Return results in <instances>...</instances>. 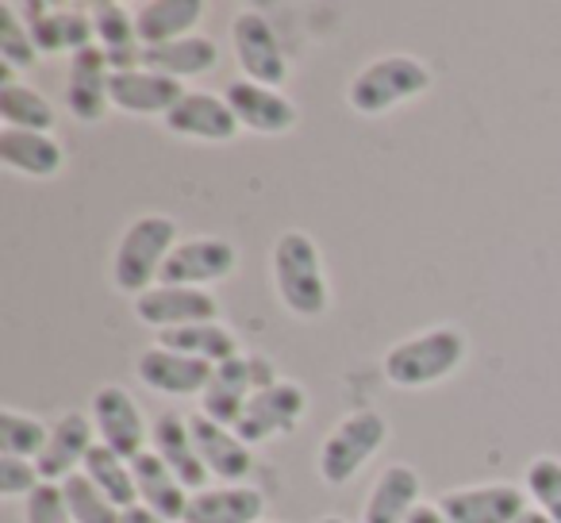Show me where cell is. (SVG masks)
<instances>
[{
    "mask_svg": "<svg viewBox=\"0 0 561 523\" xmlns=\"http://www.w3.org/2000/svg\"><path fill=\"white\" fill-rule=\"evenodd\" d=\"M231 47H234V62H239L247 81L280 89V81L289 78V58H285V50H280V43H277V32H273V24L262 12L247 9L234 16Z\"/></svg>",
    "mask_w": 561,
    "mask_h": 523,
    "instance_id": "8",
    "label": "cell"
},
{
    "mask_svg": "<svg viewBox=\"0 0 561 523\" xmlns=\"http://www.w3.org/2000/svg\"><path fill=\"white\" fill-rule=\"evenodd\" d=\"M188 428H193L196 451H201V462L208 466L211 477H219V481H227V485L247 481V474L254 469V454H250V446L239 439V431L208 420L204 412L188 416Z\"/></svg>",
    "mask_w": 561,
    "mask_h": 523,
    "instance_id": "18",
    "label": "cell"
},
{
    "mask_svg": "<svg viewBox=\"0 0 561 523\" xmlns=\"http://www.w3.org/2000/svg\"><path fill=\"white\" fill-rule=\"evenodd\" d=\"M150 446L154 454L165 462V466L178 474V481L185 485L188 492L208 489V466L201 462V451H196L193 428H188V416L178 412H162L150 428Z\"/></svg>",
    "mask_w": 561,
    "mask_h": 523,
    "instance_id": "19",
    "label": "cell"
},
{
    "mask_svg": "<svg viewBox=\"0 0 561 523\" xmlns=\"http://www.w3.org/2000/svg\"><path fill=\"white\" fill-rule=\"evenodd\" d=\"M219 50L208 35H185L178 43H162V47H142L139 66L142 70H154L162 78H201V73L216 70Z\"/></svg>",
    "mask_w": 561,
    "mask_h": 523,
    "instance_id": "26",
    "label": "cell"
},
{
    "mask_svg": "<svg viewBox=\"0 0 561 523\" xmlns=\"http://www.w3.org/2000/svg\"><path fill=\"white\" fill-rule=\"evenodd\" d=\"M320 523H346V520H339V515H323Z\"/></svg>",
    "mask_w": 561,
    "mask_h": 523,
    "instance_id": "40",
    "label": "cell"
},
{
    "mask_svg": "<svg viewBox=\"0 0 561 523\" xmlns=\"http://www.w3.org/2000/svg\"><path fill=\"white\" fill-rule=\"evenodd\" d=\"M0 120H4V127H16V132L50 135V127H55V104L39 89L9 81V86H0Z\"/></svg>",
    "mask_w": 561,
    "mask_h": 523,
    "instance_id": "29",
    "label": "cell"
},
{
    "mask_svg": "<svg viewBox=\"0 0 561 523\" xmlns=\"http://www.w3.org/2000/svg\"><path fill=\"white\" fill-rule=\"evenodd\" d=\"M431 70L412 55H385L362 66L346 86V104L358 116H385L397 104H408L431 89Z\"/></svg>",
    "mask_w": 561,
    "mask_h": 523,
    "instance_id": "4",
    "label": "cell"
},
{
    "mask_svg": "<svg viewBox=\"0 0 561 523\" xmlns=\"http://www.w3.org/2000/svg\"><path fill=\"white\" fill-rule=\"evenodd\" d=\"M216 366L201 359H188L170 346H147V351L135 359V377H139L147 389L162 393V397H204Z\"/></svg>",
    "mask_w": 561,
    "mask_h": 523,
    "instance_id": "11",
    "label": "cell"
},
{
    "mask_svg": "<svg viewBox=\"0 0 561 523\" xmlns=\"http://www.w3.org/2000/svg\"><path fill=\"white\" fill-rule=\"evenodd\" d=\"M20 16H24L39 55H62V4L27 0V4H20Z\"/></svg>",
    "mask_w": 561,
    "mask_h": 523,
    "instance_id": "34",
    "label": "cell"
},
{
    "mask_svg": "<svg viewBox=\"0 0 561 523\" xmlns=\"http://www.w3.org/2000/svg\"><path fill=\"white\" fill-rule=\"evenodd\" d=\"M454 523H519L527 512L523 492L515 485H466L435 500Z\"/></svg>",
    "mask_w": 561,
    "mask_h": 523,
    "instance_id": "14",
    "label": "cell"
},
{
    "mask_svg": "<svg viewBox=\"0 0 561 523\" xmlns=\"http://www.w3.org/2000/svg\"><path fill=\"white\" fill-rule=\"evenodd\" d=\"M108 81H112V66H108L104 47L78 50V55L70 58V73H66V109L73 112V120H81V124L104 120V112L112 109Z\"/></svg>",
    "mask_w": 561,
    "mask_h": 523,
    "instance_id": "15",
    "label": "cell"
},
{
    "mask_svg": "<svg viewBox=\"0 0 561 523\" xmlns=\"http://www.w3.org/2000/svg\"><path fill=\"white\" fill-rule=\"evenodd\" d=\"M135 316H139L147 328L170 331V328H188V323L219 320V305L208 289H185V285L158 282L154 289L135 297Z\"/></svg>",
    "mask_w": 561,
    "mask_h": 523,
    "instance_id": "12",
    "label": "cell"
},
{
    "mask_svg": "<svg viewBox=\"0 0 561 523\" xmlns=\"http://www.w3.org/2000/svg\"><path fill=\"white\" fill-rule=\"evenodd\" d=\"M224 101L231 104L239 127H247L254 135H285L297 127V104L280 93V89L239 78V81H227Z\"/></svg>",
    "mask_w": 561,
    "mask_h": 523,
    "instance_id": "13",
    "label": "cell"
},
{
    "mask_svg": "<svg viewBox=\"0 0 561 523\" xmlns=\"http://www.w3.org/2000/svg\"><path fill=\"white\" fill-rule=\"evenodd\" d=\"M0 162L9 166V170L24 173V178H55V173H62L66 155L55 135L4 127L0 132Z\"/></svg>",
    "mask_w": 561,
    "mask_h": 523,
    "instance_id": "25",
    "label": "cell"
},
{
    "mask_svg": "<svg viewBox=\"0 0 561 523\" xmlns=\"http://www.w3.org/2000/svg\"><path fill=\"white\" fill-rule=\"evenodd\" d=\"M178 247V224L162 212H147V216L131 219L124 227L112 254V285L119 293L142 297L147 289H154L162 277L165 258Z\"/></svg>",
    "mask_w": 561,
    "mask_h": 523,
    "instance_id": "3",
    "label": "cell"
},
{
    "mask_svg": "<svg viewBox=\"0 0 561 523\" xmlns=\"http://www.w3.org/2000/svg\"><path fill=\"white\" fill-rule=\"evenodd\" d=\"M35 62H39V47L20 16V4H0V78L4 86L12 81V73L32 70Z\"/></svg>",
    "mask_w": 561,
    "mask_h": 523,
    "instance_id": "30",
    "label": "cell"
},
{
    "mask_svg": "<svg viewBox=\"0 0 561 523\" xmlns=\"http://www.w3.org/2000/svg\"><path fill=\"white\" fill-rule=\"evenodd\" d=\"M108 96H112V109H124L131 116H170L173 104L185 96L181 81L162 78L154 70H119L112 73L108 81Z\"/></svg>",
    "mask_w": 561,
    "mask_h": 523,
    "instance_id": "20",
    "label": "cell"
},
{
    "mask_svg": "<svg viewBox=\"0 0 561 523\" xmlns=\"http://www.w3.org/2000/svg\"><path fill=\"white\" fill-rule=\"evenodd\" d=\"M469 354L466 331L450 328V323H438L420 336L404 339V343L389 346L385 351V377L397 389H427V385L446 382L450 374H458L461 362Z\"/></svg>",
    "mask_w": 561,
    "mask_h": 523,
    "instance_id": "1",
    "label": "cell"
},
{
    "mask_svg": "<svg viewBox=\"0 0 561 523\" xmlns=\"http://www.w3.org/2000/svg\"><path fill=\"white\" fill-rule=\"evenodd\" d=\"M50 439V428L32 412H16V408H0V443L4 454H16V458H39L43 446Z\"/></svg>",
    "mask_w": 561,
    "mask_h": 523,
    "instance_id": "32",
    "label": "cell"
},
{
    "mask_svg": "<svg viewBox=\"0 0 561 523\" xmlns=\"http://www.w3.org/2000/svg\"><path fill=\"white\" fill-rule=\"evenodd\" d=\"M204 16V0H142L135 9V35L139 47H162L193 35Z\"/></svg>",
    "mask_w": 561,
    "mask_h": 523,
    "instance_id": "24",
    "label": "cell"
},
{
    "mask_svg": "<svg viewBox=\"0 0 561 523\" xmlns=\"http://www.w3.org/2000/svg\"><path fill=\"white\" fill-rule=\"evenodd\" d=\"M523 489L535 500L538 512H546L550 520L561 523V458H553V454L530 458L527 474H523Z\"/></svg>",
    "mask_w": 561,
    "mask_h": 523,
    "instance_id": "33",
    "label": "cell"
},
{
    "mask_svg": "<svg viewBox=\"0 0 561 523\" xmlns=\"http://www.w3.org/2000/svg\"><path fill=\"white\" fill-rule=\"evenodd\" d=\"M162 124L170 135L201 143H231L239 135V120H234L231 104L224 101V93H185Z\"/></svg>",
    "mask_w": 561,
    "mask_h": 523,
    "instance_id": "16",
    "label": "cell"
},
{
    "mask_svg": "<svg viewBox=\"0 0 561 523\" xmlns=\"http://www.w3.org/2000/svg\"><path fill=\"white\" fill-rule=\"evenodd\" d=\"M131 474H135V489H139L142 508H150V512L170 523H185L188 497H193V492L178 481V474H173L154 451H142L139 458L131 462Z\"/></svg>",
    "mask_w": 561,
    "mask_h": 523,
    "instance_id": "23",
    "label": "cell"
},
{
    "mask_svg": "<svg viewBox=\"0 0 561 523\" xmlns=\"http://www.w3.org/2000/svg\"><path fill=\"white\" fill-rule=\"evenodd\" d=\"M158 346H170V351L188 354V359H201V362H208V366H224V362H231L242 354L234 331L224 328L219 320L158 331Z\"/></svg>",
    "mask_w": 561,
    "mask_h": 523,
    "instance_id": "27",
    "label": "cell"
},
{
    "mask_svg": "<svg viewBox=\"0 0 561 523\" xmlns=\"http://www.w3.org/2000/svg\"><path fill=\"white\" fill-rule=\"evenodd\" d=\"M420 489H423L420 474L408 462L385 466L366 497L362 523H408V515L420 508Z\"/></svg>",
    "mask_w": 561,
    "mask_h": 523,
    "instance_id": "22",
    "label": "cell"
},
{
    "mask_svg": "<svg viewBox=\"0 0 561 523\" xmlns=\"http://www.w3.org/2000/svg\"><path fill=\"white\" fill-rule=\"evenodd\" d=\"M270 266H273V289H277L280 305L289 308L293 316L316 320V316L328 312L331 293H328V277H323L320 247L312 242V235L285 231L273 242Z\"/></svg>",
    "mask_w": 561,
    "mask_h": 523,
    "instance_id": "2",
    "label": "cell"
},
{
    "mask_svg": "<svg viewBox=\"0 0 561 523\" xmlns=\"http://www.w3.org/2000/svg\"><path fill=\"white\" fill-rule=\"evenodd\" d=\"M265 492L257 485H216L188 497L185 523H262Z\"/></svg>",
    "mask_w": 561,
    "mask_h": 523,
    "instance_id": "21",
    "label": "cell"
},
{
    "mask_svg": "<svg viewBox=\"0 0 561 523\" xmlns=\"http://www.w3.org/2000/svg\"><path fill=\"white\" fill-rule=\"evenodd\" d=\"M385 439H389V423L381 412H351L346 420H339L320 443V458H316L323 485L354 481L362 466L385 446Z\"/></svg>",
    "mask_w": 561,
    "mask_h": 523,
    "instance_id": "5",
    "label": "cell"
},
{
    "mask_svg": "<svg viewBox=\"0 0 561 523\" xmlns=\"http://www.w3.org/2000/svg\"><path fill=\"white\" fill-rule=\"evenodd\" d=\"M24 523H73L62 485L43 481L39 489L24 500Z\"/></svg>",
    "mask_w": 561,
    "mask_h": 523,
    "instance_id": "36",
    "label": "cell"
},
{
    "mask_svg": "<svg viewBox=\"0 0 561 523\" xmlns=\"http://www.w3.org/2000/svg\"><path fill=\"white\" fill-rule=\"evenodd\" d=\"M89 451H93V416L66 412L62 420L50 423V439L39 458H35V466H39L43 481L62 485L66 477L81 474Z\"/></svg>",
    "mask_w": 561,
    "mask_h": 523,
    "instance_id": "17",
    "label": "cell"
},
{
    "mask_svg": "<svg viewBox=\"0 0 561 523\" xmlns=\"http://www.w3.org/2000/svg\"><path fill=\"white\" fill-rule=\"evenodd\" d=\"M234 266H239V250L227 239L204 235V239H185L173 247V254L165 258L158 282L185 285V289H204V285H216V282H224V277H231Z\"/></svg>",
    "mask_w": 561,
    "mask_h": 523,
    "instance_id": "10",
    "label": "cell"
},
{
    "mask_svg": "<svg viewBox=\"0 0 561 523\" xmlns=\"http://www.w3.org/2000/svg\"><path fill=\"white\" fill-rule=\"evenodd\" d=\"M43 485V474L32 458H16V454H0V497H32Z\"/></svg>",
    "mask_w": 561,
    "mask_h": 523,
    "instance_id": "35",
    "label": "cell"
},
{
    "mask_svg": "<svg viewBox=\"0 0 561 523\" xmlns=\"http://www.w3.org/2000/svg\"><path fill=\"white\" fill-rule=\"evenodd\" d=\"M81 474L89 477V481L96 485V489L104 492L108 500H116L119 508H135L139 504V489H135V474H131V462L119 458L116 451H108L104 443H93V451H89L85 466H81Z\"/></svg>",
    "mask_w": 561,
    "mask_h": 523,
    "instance_id": "28",
    "label": "cell"
},
{
    "mask_svg": "<svg viewBox=\"0 0 561 523\" xmlns=\"http://www.w3.org/2000/svg\"><path fill=\"white\" fill-rule=\"evenodd\" d=\"M273 382H280V377L265 354H239V359L216 366V374H211L208 389L201 397V412L208 420L224 423V428H234L239 416L247 412L250 397L257 389H270Z\"/></svg>",
    "mask_w": 561,
    "mask_h": 523,
    "instance_id": "6",
    "label": "cell"
},
{
    "mask_svg": "<svg viewBox=\"0 0 561 523\" xmlns=\"http://www.w3.org/2000/svg\"><path fill=\"white\" fill-rule=\"evenodd\" d=\"M93 428H96V443H104L108 451H116L127 462L139 458L150 443V428L142 420V408L119 385H101L93 393Z\"/></svg>",
    "mask_w": 561,
    "mask_h": 523,
    "instance_id": "9",
    "label": "cell"
},
{
    "mask_svg": "<svg viewBox=\"0 0 561 523\" xmlns=\"http://www.w3.org/2000/svg\"><path fill=\"white\" fill-rule=\"evenodd\" d=\"M124 523H170V520H162V515H154V512H150V508L135 504V508H127V512H124Z\"/></svg>",
    "mask_w": 561,
    "mask_h": 523,
    "instance_id": "38",
    "label": "cell"
},
{
    "mask_svg": "<svg viewBox=\"0 0 561 523\" xmlns=\"http://www.w3.org/2000/svg\"><path fill=\"white\" fill-rule=\"evenodd\" d=\"M308 412V397L297 382H273L270 389H257L250 397L247 412L239 416L234 431L247 446H257V443H270V439H280V435H293L300 428Z\"/></svg>",
    "mask_w": 561,
    "mask_h": 523,
    "instance_id": "7",
    "label": "cell"
},
{
    "mask_svg": "<svg viewBox=\"0 0 561 523\" xmlns=\"http://www.w3.org/2000/svg\"><path fill=\"white\" fill-rule=\"evenodd\" d=\"M519 523H558V520H550V515L538 512V508H527V512L519 515Z\"/></svg>",
    "mask_w": 561,
    "mask_h": 523,
    "instance_id": "39",
    "label": "cell"
},
{
    "mask_svg": "<svg viewBox=\"0 0 561 523\" xmlns=\"http://www.w3.org/2000/svg\"><path fill=\"white\" fill-rule=\"evenodd\" d=\"M408 523H454V520L438 504H420L412 515H408Z\"/></svg>",
    "mask_w": 561,
    "mask_h": 523,
    "instance_id": "37",
    "label": "cell"
},
{
    "mask_svg": "<svg viewBox=\"0 0 561 523\" xmlns=\"http://www.w3.org/2000/svg\"><path fill=\"white\" fill-rule=\"evenodd\" d=\"M66 504H70L73 523H124V508L108 500L85 474H73L62 481Z\"/></svg>",
    "mask_w": 561,
    "mask_h": 523,
    "instance_id": "31",
    "label": "cell"
}]
</instances>
